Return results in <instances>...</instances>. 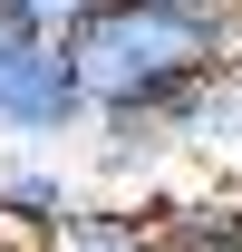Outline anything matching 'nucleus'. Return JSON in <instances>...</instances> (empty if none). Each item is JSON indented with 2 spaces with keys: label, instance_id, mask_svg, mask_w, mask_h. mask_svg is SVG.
Masks as SVG:
<instances>
[{
  "label": "nucleus",
  "instance_id": "f257e3e1",
  "mask_svg": "<svg viewBox=\"0 0 242 252\" xmlns=\"http://www.w3.org/2000/svg\"><path fill=\"white\" fill-rule=\"evenodd\" d=\"M59 49L97 107H136L155 88H184L223 68V0H78L59 20Z\"/></svg>",
  "mask_w": 242,
  "mask_h": 252
},
{
  "label": "nucleus",
  "instance_id": "f03ea898",
  "mask_svg": "<svg viewBox=\"0 0 242 252\" xmlns=\"http://www.w3.org/2000/svg\"><path fill=\"white\" fill-rule=\"evenodd\" d=\"M88 126V88L68 68L59 39H10L0 49V136H78Z\"/></svg>",
  "mask_w": 242,
  "mask_h": 252
},
{
  "label": "nucleus",
  "instance_id": "7ed1b4c3",
  "mask_svg": "<svg viewBox=\"0 0 242 252\" xmlns=\"http://www.w3.org/2000/svg\"><path fill=\"white\" fill-rule=\"evenodd\" d=\"M0 214L39 223V233L59 243V233H68V214H78V194H68L59 175H49V165H10V175H0Z\"/></svg>",
  "mask_w": 242,
  "mask_h": 252
},
{
  "label": "nucleus",
  "instance_id": "20e7f679",
  "mask_svg": "<svg viewBox=\"0 0 242 252\" xmlns=\"http://www.w3.org/2000/svg\"><path fill=\"white\" fill-rule=\"evenodd\" d=\"M68 10H78V0H30V20H39L49 39H59V20H68Z\"/></svg>",
  "mask_w": 242,
  "mask_h": 252
},
{
  "label": "nucleus",
  "instance_id": "39448f33",
  "mask_svg": "<svg viewBox=\"0 0 242 252\" xmlns=\"http://www.w3.org/2000/svg\"><path fill=\"white\" fill-rule=\"evenodd\" d=\"M0 49H10V39H0Z\"/></svg>",
  "mask_w": 242,
  "mask_h": 252
},
{
  "label": "nucleus",
  "instance_id": "423d86ee",
  "mask_svg": "<svg viewBox=\"0 0 242 252\" xmlns=\"http://www.w3.org/2000/svg\"><path fill=\"white\" fill-rule=\"evenodd\" d=\"M233 88H242V78H233Z\"/></svg>",
  "mask_w": 242,
  "mask_h": 252
}]
</instances>
